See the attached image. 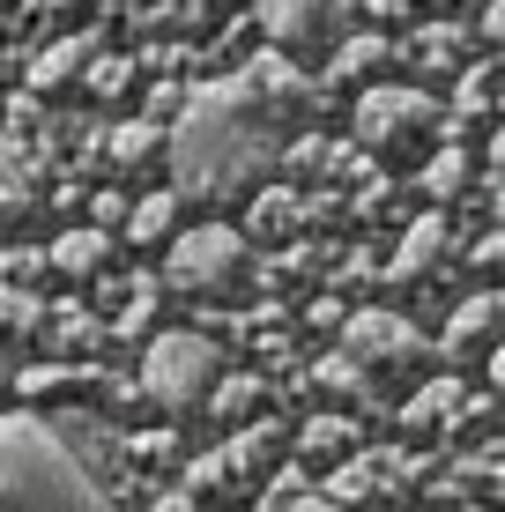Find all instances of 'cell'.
<instances>
[{
	"label": "cell",
	"instance_id": "obj_1",
	"mask_svg": "<svg viewBox=\"0 0 505 512\" xmlns=\"http://www.w3.org/2000/svg\"><path fill=\"white\" fill-rule=\"evenodd\" d=\"M164 164H171V201H231L275 164V127L260 112L246 67L179 104L164 134Z\"/></svg>",
	"mask_w": 505,
	"mask_h": 512
},
{
	"label": "cell",
	"instance_id": "obj_2",
	"mask_svg": "<svg viewBox=\"0 0 505 512\" xmlns=\"http://www.w3.org/2000/svg\"><path fill=\"white\" fill-rule=\"evenodd\" d=\"M0 512H104L97 475L45 416H0Z\"/></svg>",
	"mask_w": 505,
	"mask_h": 512
},
{
	"label": "cell",
	"instance_id": "obj_3",
	"mask_svg": "<svg viewBox=\"0 0 505 512\" xmlns=\"http://www.w3.org/2000/svg\"><path fill=\"white\" fill-rule=\"evenodd\" d=\"M142 394L171 416L201 409L216 394V342L208 334H156L142 349Z\"/></svg>",
	"mask_w": 505,
	"mask_h": 512
},
{
	"label": "cell",
	"instance_id": "obj_4",
	"mask_svg": "<svg viewBox=\"0 0 505 512\" xmlns=\"http://www.w3.org/2000/svg\"><path fill=\"white\" fill-rule=\"evenodd\" d=\"M164 282L186 297H223L246 282V231L231 223H201V231H179L171 238V260H164Z\"/></svg>",
	"mask_w": 505,
	"mask_h": 512
},
{
	"label": "cell",
	"instance_id": "obj_5",
	"mask_svg": "<svg viewBox=\"0 0 505 512\" xmlns=\"http://www.w3.org/2000/svg\"><path fill=\"white\" fill-rule=\"evenodd\" d=\"M446 119V104L431 90H402V82H372V90L357 97V134L364 149H416V141H431Z\"/></svg>",
	"mask_w": 505,
	"mask_h": 512
},
{
	"label": "cell",
	"instance_id": "obj_6",
	"mask_svg": "<svg viewBox=\"0 0 505 512\" xmlns=\"http://www.w3.org/2000/svg\"><path fill=\"white\" fill-rule=\"evenodd\" d=\"M424 357H431V342L402 320V312H357V320L342 327V364H357L364 379L409 372V364H424Z\"/></svg>",
	"mask_w": 505,
	"mask_h": 512
},
{
	"label": "cell",
	"instance_id": "obj_7",
	"mask_svg": "<svg viewBox=\"0 0 505 512\" xmlns=\"http://www.w3.org/2000/svg\"><path fill=\"white\" fill-rule=\"evenodd\" d=\"M260 30L275 38V52H335L350 30V0H253Z\"/></svg>",
	"mask_w": 505,
	"mask_h": 512
},
{
	"label": "cell",
	"instance_id": "obj_8",
	"mask_svg": "<svg viewBox=\"0 0 505 512\" xmlns=\"http://www.w3.org/2000/svg\"><path fill=\"white\" fill-rule=\"evenodd\" d=\"M446 253H454V223H446V216H416L409 223V238L402 245H394V282H424V275H439V260Z\"/></svg>",
	"mask_w": 505,
	"mask_h": 512
},
{
	"label": "cell",
	"instance_id": "obj_9",
	"mask_svg": "<svg viewBox=\"0 0 505 512\" xmlns=\"http://www.w3.org/2000/svg\"><path fill=\"white\" fill-rule=\"evenodd\" d=\"M491 342H498V297L476 290L454 320H446V357H468V349H491Z\"/></svg>",
	"mask_w": 505,
	"mask_h": 512
},
{
	"label": "cell",
	"instance_id": "obj_10",
	"mask_svg": "<svg viewBox=\"0 0 505 512\" xmlns=\"http://www.w3.org/2000/svg\"><path fill=\"white\" fill-rule=\"evenodd\" d=\"M90 60H97V30H75V38H60L38 67H30V90H67Z\"/></svg>",
	"mask_w": 505,
	"mask_h": 512
},
{
	"label": "cell",
	"instance_id": "obj_11",
	"mask_svg": "<svg viewBox=\"0 0 505 512\" xmlns=\"http://www.w3.org/2000/svg\"><path fill=\"white\" fill-rule=\"evenodd\" d=\"M38 201V156L23 141H0V216H23Z\"/></svg>",
	"mask_w": 505,
	"mask_h": 512
},
{
	"label": "cell",
	"instance_id": "obj_12",
	"mask_svg": "<svg viewBox=\"0 0 505 512\" xmlns=\"http://www.w3.org/2000/svg\"><path fill=\"white\" fill-rule=\"evenodd\" d=\"M52 268L60 275H104L112 268V238L104 231H67L60 245H52Z\"/></svg>",
	"mask_w": 505,
	"mask_h": 512
},
{
	"label": "cell",
	"instance_id": "obj_13",
	"mask_svg": "<svg viewBox=\"0 0 505 512\" xmlns=\"http://www.w3.org/2000/svg\"><path fill=\"white\" fill-rule=\"evenodd\" d=\"M387 67H394V45L372 38V30L335 45V75H342V82H372V75H387Z\"/></svg>",
	"mask_w": 505,
	"mask_h": 512
},
{
	"label": "cell",
	"instance_id": "obj_14",
	"mask_svg": "<svg viewBox=\"0 0 505 512\" xmlns=\"http://www.w3.org/2000/svg\"><path fill=\"white\" fill-rule=\"evenodd\" d=\"M156 149H164V134H156L149 119H127V127H112V134H104V156H112L119 171H142V164H156Z\"/></svg>",
	"mask_w": 505,
	"mask_h": 512
},
{
	"label": "cell",
	"instance_id": "obj_15",
	"mask_svg": "<svg viewBox=\"0 0 505 512\" xmlns=\"http://www.w3.org/2000/svg\"><path fill=\"white\" fill-rule=\"evenodd\" d=\"M461 409H468L461 379H439L431 394H416V401H409V416H402V423H409V431H439V423H454Z\"/></svg>",
	"mask_w": 505,
	"mask_h": 512
},
{
	"label": "cell",
	"instance_id": "obj_16",
	"mask_svg": "<svg viewBox=\"0 0 505 512\" xmlns=\"http://www.w3.org/2000/svg\"><path fill=\"white\" fill-rule=\"evenodd\" d=\"M171 223H179V201L171 193H149V201H127V231L156 245V238H171Z\"/></svg>",
	"mask_w": 505,
	"mask_h": 512
},
{
	"label": "cell",
	"instance_id": "obj_17",
	"mask_svg": "<svg viewBox=\"0 0 505 512\" xmlns=\"http://www.w3.org/2000/svg\"><path fill=\"white\" fill-rule=\"evenodd\" d=\"M298 193H290V186H275V193H260V201H253V231L260 238H290V231H298Z\"/></svg>",
	"mask_w": 505,
	"mask_h": 512
},
{
	"label": "cell",
	"instance_id": "obj_18",
	"mask_svg": "<svg viewBox=\"0 0 505 512\" xmlns=\"http://www.w3.org/2000/svg\"><path fill=\"white\" fill-rule=\"evenodd\" d=\"M260 401H268V386L260 379H216V394H208V409H216L223 423H246Z\"/></svg>",
	"mask_w": 505,
	"mask_h": 512
},
{
	"label": "cell",
	"instance_id": "obj_19",
	"mask_svg": "<svg viewBox=\"0 0 505 512\" xmlns=\"http://www.w3.org/2000/svg\"><path fill=\"white\" fill-rule=\"evenodd\" d=\"M350 446H357V423H342V416L305 423V453H312V461H342Z\"/></svg>",
	"mask_w": 505,
	"mask_h": 512
},
{
	"label": "cell",
	"instance_id": "obj_20",
	"mask_svg": "<svg viewBox=\"0 0 505 512\" xmlns=\"http://www.w3.org/2000/svg\"><path fill=\"white\" fill-rule=\"evenodd\" d=\"M491 483H498V468H491V453H476L468 468H446V498H476V505H491Z\"/></svg>",
	"mask_w": 505,
	"mask_h": 512
},
{
	"label": "cell",
	"instance_id": "obj_21",
	"mask_svg": "<svg viewBox=\"0 0 505 512\" xmlns=\"http://www.w3.org/2000/svg\"><path fill=\"white\" fill-rule=\"evenodd\" d=\"M461 186H468V149H439L431 171H424V193H431V201H454Z\"/></svg>",
	"mask_w": 505,
	"mask_h": 512
},
{
	"label": "cell",
	"instance_id": "obj_22",
	"mask_svg": "<svg viewBox=\"0 0 505 512\" xmlns=\"http://www.w3.org/2000/svg\"><path fill=\"white\" fill-rule=\"evenodd\" d=\"M454 104H461V112H476V119H491V104H498V67H491V60L468 67L461 90H454Z\"/></svg>",
	"mask_w": 505,
	"mask_h": 512
},
{
	"label": "cell",
	"instance_id": "obj_23",
	"mask_svg": "<svg viewBox=\"0 0 505 512\" xmlns=\"http://www.w3.org/2000/svg\"><path fill=\"white\" fill-rule=\"evenodd\" d=\"M45 320V305L30 290H0V327H38Z\"/></svg>",
	"mask_w": 505,
	"mask_h": 512
},
{
	"label": "cell",
	"instance_id": "obj_24",
	"mask_svg": "<svg viewBox=\"0 0 505 512\" xmlns=\"http://www.w3.org/2000/svg\"><path fill=\"white\" fill-rule=\"evenodd\" d=\"M312 379H320L327 394H364V372H357V364H320Z\"/></svg>",
	"mask_w": 505,
	"mask_h": 512
},
{
	"label": "cell",
	"instance_id": "obj_25",
	"mask_svg": "<svg viewBox=\"0 0 505 512\" xmlns=\"http://www.w3.org/2000/svg\"><path fill=\"white\" fill-rule=\"evenodd\" d=\"M90 208H97V223H90V231H104V223H119V216H127V201H119V193H97Z\"/></svg>",
	"mask_w": 505,
	"mask_h": 512
},
{
	"label": "cell",
	"instance_id": "obj_26",
	"mask_svg": "<svg viewBox=\"0 0 505 512\" xmlns=\"http://www.w3.org/2000/svg\"><path fill=\"white\" fill-rule=\"evenodd\" d=\"M164 512H186V498H164Z\"/></svg>",
	"mask_w": 505,
	"mask_h": 512
},
{
	"label": "cell",
	"instance_id": "obj_27",
	"mask_svg": "<svg viewBox=\"0 0 505 512\" xmlns=\"http://www.w3.org/2000/svg\"><path fill=\"white\" fill-rule=\"evenodd\" d=\"M186 8H216V0H186Z\"/></svg>",
	"mask_w": 505,
	"mask_h": 512
},
{
	"label": "cell",
	"instance_id": "obj_28",
	"mask_svg": "<svg viewBox=\"0 0 505 512\" xmlns=\"http://www.w3.org/2000/svg\"><path fill=\"white\" fill-rule=\"evenodd\" d=\"M67 8H82V0H67Z\"/></svg>",
	"mask_w": 505,
	"mask_h": 512
}]
</instances>
